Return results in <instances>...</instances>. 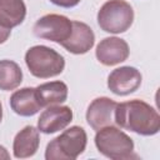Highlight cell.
Listing matches in <instances>:
<instances>
[{
	"label": "cell",
	"instance_id": "5b68a950",
	"mask_svg": "<svg viewBox=\"0 0 160 160\" xmlns=\"http://www.w3.org/2000/svg\"><path fill=\"white\" fill-rule=\"evenodd\" d=\"M100 29L110 34H121L130 29L134 21L132 6L125 0H108L98 11Z\"/></svg>",
	"mask_w": 160,
	"mask_h": 160
},
{
	"label": "cell",
	"instance_id": "7a4b0ae2",
	"mask_svg": "<svg viewBox=\"0 0 160 160\" xmlns=\"http://www.w3.org/2000/svg\"><path fill=\"white\" fill-rule=\"evenodd\" d=\"M88 144L86 131L81 126H71L52 139L45 150L46 160H75Z\"/></svg>",
	"mask_w": 160,
	"mask_h": 160
},
{
	"label": "cell",
	"instance_id": "ba28073f",
	"mask_svg": "<svg viewBox=\"0 0 160 160\" xmlns=\"http://www.w3.org/2000/svg\"><path fill=\"white\" fill-rule=\"evenodd\" d=\"M130 50L128 42L116 36H110L102 39L95 50V56L98 61L105 66H114L129 58Z\"/></svg>",
	"mask_w": 160,
	"mask_h": 160
},
{
	"label": "cell",
	"instance_id": "2e32d148",
	"mask_svg": "<svg viewBox=\"0 0 160 160\" xmlns=\"http://www.w3.org/2000/svg\"><path fill=\"white\" fill-rule=\"evenodd\" d=\"M22 81V71L12 60H0V90L10 91L16 89Z\"/></svg>",
	"mask_w": 160,
	"mask_h": 160
},
{
	"label": "cell",
	"instance_id": "e0dca14e",
	"mask_svg": "<svg viewBox=\"0 0 160 160\" xmlns=\"http://www.w3.org/2000/svg\"><path fill=\"white\" fill-rule=\"evenodd\" d=\"M50 2H52L54 5L56 6H60V8H66V9H70V8H74L76 6L80 0H49Z\"/></svg>",
	"mask_w": 160,
	"mask_h": 160
},
{
	"label": "cell",
	"instance_id": "30bf717a",
	"mask_svg": "<svg viewBox=\"0 0 160 160\" xmlns=\"http://www.w3.org/2000/svg\"><path fill=\"white\" fill-rule=\"evenodd\" d=\"M116 102L106 96L94 99L86 110V121L90 128L95 131L112 125L114 122V110Z\"/></svg>",
	"mask_w": 160,
	"mask_h": 160
},
{
	"label": "cell",
	"instance_id": "52a82bcc",
	"mask_svg": "<svg viewBox=\"0 0 160 160\" xmlns=\"http://www.w3.org/2000/svg\"><path fill=\"white\" fill-rule=\"evenodd\" d=\"M142 76L136 68L120 66L114 69L108 76L109 90L119 96H126L135 92L141 85Z\"/></svg>",
	"mask_w": 160,
	"mask_h": 160
},
{
	"label": "cell",
	"instance_id": "9a60e30c",
	"mask_svg": "<svg viewBox=\"0 0 160 160\" xmlns=\"http://www.w3.org/2000/svg\"><path fill=\"white\" fill-rule=\"evenodd\" d=\"M26 16V5L22 0H0V24L12 29L22 24Z\"/></svg>",
	"mask_w": 160,
	"mask_h": 160
},
{
	"label": "cell",
	"instance_id": "7c38bea8",
	"mask_svg": "<svg viewBox=\"0 0 160 160\" xmlns=\"http://www.w3.org/2000/svg\"><path fill=\"white\" fill-rule=\"evenodd\" d=\"M40 145L39 130L35 126L28 125L21 129L14 138L12 141V152L16 159L31 158L36 154Z\"/></svg>",
	"mask_w": 160,
	"mask_h": 160
},
{
	"label": "cell",
	"instance_id": "9c48e42d",
	"mask_svg": "<svg viewBox=\"0 0 160 160\" xmlns=\"http://www.w3.org/2000/svg\"><path fill=\"white\" fill-rule=\"evenodd\" d=\"M72 121V110L69 106L50 105L38 119V130L42 134H54L64 130Z\"/></svg>",
	"mask_w": 160,
	"mask_h": 160
},
{
	"label": "cell",
	"instance_id": "8fae6325",
	"mask_svg": "<svg viewBox=\"0 0 160 160\" xmlns=\"http://www.w3.org/2000/svg\"><path fill=\"white\" fill-rule=\"evenodd\" d=\"M95 44V34L92 29L81 21H72L70 36L60 45L69 52L75 55L86 54Z\"/></svg>",
	"mask_w": 160,
	"mask_h": 160
},
{
	"label": "cell",
	"instance_id": "6da1fadb",
	"mask_svg": "<svg viewBox=\"0 0 160 160\" xmlns=\"http://www.w3.org/2000/svg\"><path fill=\"white\" fill-rule=\"evenodd\" d=\"M114 122L124 130L142 136H152L160 130L159 112L151 105L139 99L116 102Z\"/></svg>",
	"mask_w": 160,
	"mask_h": 160
},
{
	"label": "cell",
	"instance_id": "277c9868",
	"mask_svg": "<svg viewBox=\"0 0 160 160\" xmlns=\"http://www.w3.org/2000/svg\"><path fill=\"white\" fill-rule=\"evenodd\" d=\"M25 64L30 74L38 79H49L60 75L65 68V59L56 50L35 45L28 49L25 54Z\"/></svg>",
	"mask_w": 160,
	"mask_h": 160
},
{
	"label": "cell",
	"instance_id": "3957f363",
	"mask_svg": "<svg viewBox=\"0 0 160 160\" xmlns=\"http://www.w3.org/2000/svg\"><path fill=\"white\" fill-rule=\"evenodd\" d=\"M95 146L100 154L111 160H128L134 155L132 139L116 126L109 125L96 131Z\"/></svg>",
	"mask_w": 160,
	"mask_h": 160
},
{
	"label": "cell",
	"instance_id": "ac0fdd59",
	"mask_svg": "<svg viewBox=\"0 0 160 160\" xmlns=\"http://www.w3.org/2000/svg\"><path fill=\"white\" fill-rule=\"evenodd\" d=\"M11 34V29H8L0 24V44H4Z\"/></svg>",
	"mask_w": 160,
	"mask_h": 160
},
{
	"label": "cell",
	"instance_id": "d6986e66",
	"mask_svg": "<svg viewBox=\"0 0 160 160\" xmlns=\"http://www.w3.org/2000/svg\"><path fill=\"white\" fill-rule=\"evenodd\" d=\"M1 159H4V160H9L10 159V154L8 152V150L2 145H0V160Z\"/></svg>",
	"mask_w": 160,
	"mask_h": 160
},
{
	"label": "cell",
	"instance_id": "ffe728a7",
	"mask_svg": "<svg viewBox=\"0 0 160 160\" xmlns=\"http://www.w3.org/2000/svg\"><path fill=\"white\" fill-rule=\"evenodd\" d=\"M1 120H2V105L0 102V122H1Z\"/></svg>",
	"mask_w": 160,
	"mask_h": 160
},
{
	"label": "cell",
	"instance_id": "8992f818",
	"mask_svg": "<svg viewBox=\"0 0 160 160\" xmlns=\"http://www.w3.org/2000/svg\"><path fill=\"white\" fill-rule=\"evenodd\" d=\"M71 29L72 21L69 18L59 14H48L34 24L32 31L40 39L61 44L70 36Z\"/></svg>",
	"mask_w": 160,
	"mask_h": 160
},
{
	"label": "cell",
	"instance_id": "5bb4252c",
	"mask_svg": "<svg viewBox=\"0 0 160 160\" xmlns=\"http://www.w3.org/2000/svg\"><path fill=\"white\" fill-rule=\"evenodd\" d=\"M35 91L40 105L44 108V106L62 104L64 101H66L69 89L65 82L56 80V81L40 84L39 86L35 88Z\"/></svg>",
	"mask_w": 160,
	"mask_h": 160
},
{
	"label": "cell",
	"instance_id": "4fadbf2b",
	"mask_svg": "<svg viewBox=\"0 0 160 160\" xmlns=\"http://www.w3.org/2000/svg\"><path fill=\"white\" fill-rule=\"evenodd\" d=\"M11 110L20 116H32L38 114L42 106L40 105L35 88H22L11 94L9 100Z\"/></svg>",
	"mask_w": 160,
	"mask_h": 160
}]
</instances>
